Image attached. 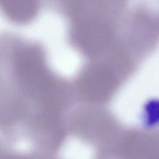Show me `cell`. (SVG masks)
Instances as JSON below:
<instances>
[{"mask_svg":"<svg viewBox=\"0 0 159 159\" xmlns=\"http://www.w3.org/2000/svg\"><path fill=\"white\" fill-rule=\"evenodd\" d=\"M41 0H0V13L9 22L27 25L38 16Z\"/></svg>","mask_w":159,"mask_h":159,"instance_id":"obj_1","label":"cell"}]
</instances>
